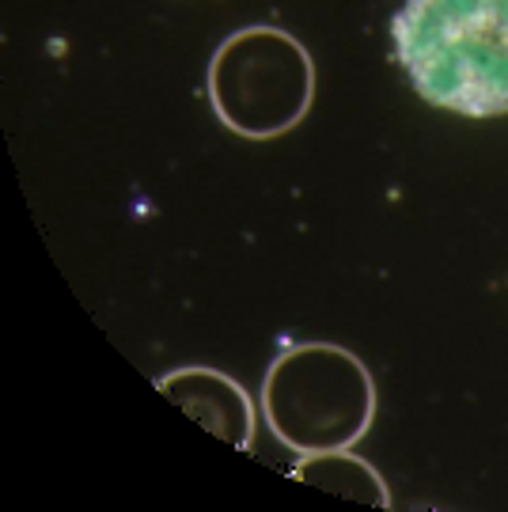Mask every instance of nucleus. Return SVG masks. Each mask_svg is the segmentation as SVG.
Wrapping results in <instances>:
<instances>
[{
  "label": "nucleus",
  "mask_w": 508,
  "mask_h": 512,
  "mask_svg": "<svg viewBox=\"0 0 508 512\" xmlns=\"http://www.w3.org/2000/svg\"><path fill=\"white\" fill-rule=\"evenodd\" d=\"M156 387L164 399H171L182 414H190L213 437L228 440L232 448H243V452L254 444V421H258L254 403L243 384L232 380L228 372L205 365L171 368L167 376H160Z\"/></svg>",
  "instance_id": "4"
},
{
  "label": "nucleus",
  "mask_w": 508,
  "mask_h": 512,
  "mask_svg": "<svg viewBox=\"0 0 508 512\" xmlns=\"http://www.w3.org/2000/svg\"><path fill=\"white\" fill-rule=\"evenodd\" d=\"M391 50L425 103L459 118L508 114V0H402Z\"/></svg>",
  "instance_id": "1"
},
{
  "label": "nucleus",
  "mask_w": 508,
  "mask_h": 512,
  "mask_svg": "<svg viewBox=\"0 0 508 512\" xmlns=\"http://www.w3.org/2000/svg\"><path fill=\"white\" fill-rule=\"evenodd\" d=\"M205 92L220 126L247 141H270L308 118L315 61L308 46L281 27H239L209 57Z\"/></svg>",
  "instance_id": "3"
},
{
  "label": "nucleus",
  "mask_w": 508,
  "mask_h": 512,
  "mask_svg": "<svg viewBox=\"0 0 508 512\" xmlns=\"http://www.w3.org/2000/svg\"><path fill=\"white\" fill-rule=\"evenodd\" d=\"M262 418L296 456L361 444L376 421V380L353 349L300 342L273 357L262 380Z\"/></svg>",
  "instance_id": "2"
},
{
  "label": "nucleus",
  "mask_w": 508,
  "mask_h": 512,
  "mask_svg": "<svg viewBox=\"0 0 508 512\" xmlns=\"http://www.w3.org/2000/svg\"><path fill=\"white\" fill-rule=\"evenodd\" d=\"M289 475L315 486V490H330V494L361 501V505H372V509H391V490H387L383 475L368 459L353 456V448L300 456V463L292 467Z\"/></svg>",
  "instance_id": "5"
}]
</instances>
